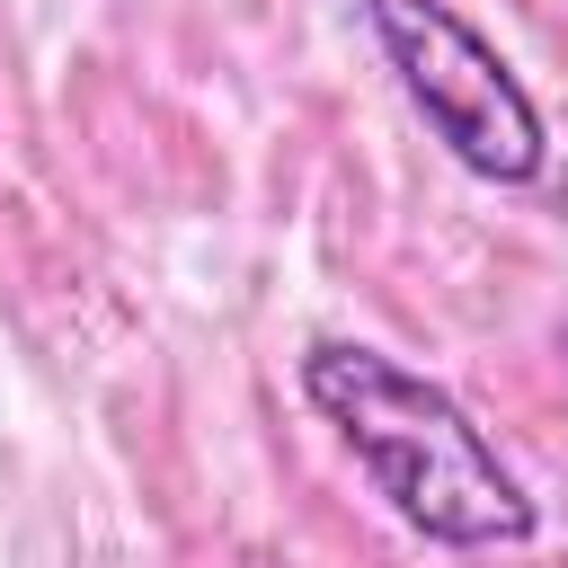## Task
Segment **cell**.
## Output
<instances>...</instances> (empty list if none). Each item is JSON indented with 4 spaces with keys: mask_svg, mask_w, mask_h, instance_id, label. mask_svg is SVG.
<instances>
[{
    "mask_svg": "<svg viewBox=\"0 0 568 568\" xmlns=\"http://www.w3.org/2000/svg\"><path fill=\"white\" fill-rule=\"evenodd\" d=\"M302 399L337 426V444L364 462V479L390 497V515L444 550H515L532 541L541 506L524 497V479L497 462V444L479 435V417L408 373L382 346L355 337H320L302 355Z\"/></svg>",
    "mask_w": 568,
    "mask_h": 568,
    "instance_id": "obj_1",
    "label": "cell"
},
{
    "mask_svg": "<svg viewBox=\"0 0 568 568\" xmlns=\"http://www.w3.org/2000/svg\"><path fill=\"white\" fill-rule=\"evenodd\" d=\"M390 80L408 89V106L426 115V133L470 169V178H497V186H532L541 160H550V133H541V106L532 89L506 71V53L453 9V0H355Z\"/></svg>",
    "mask_w": 568,
    "mask_h": 568,
    "instance_id": "obj_2",
    "label": "cell"
}]
</instances>
